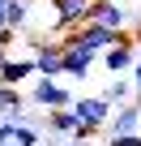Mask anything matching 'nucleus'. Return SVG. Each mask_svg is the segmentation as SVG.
<instances>
[{
    "instance_id": "14",
    "label": "nucleus",
    "mask_w": 141,
    "mask_h": 146,
    "mask_svg": "<svg viewBox=\"0 0 141 146\" xmlns=\"http://www.w3.org/2000/svg\"><path fill=\"white\" fill-rule=\"evenodd\" d=\"M107 146H141V133H120V137H107Z\"/></svg>"
},
{
    "instance_id": "4",
    "label": "nucleus",
    "mask_w": 141,
    "mask_h": 146,
    "mask_svg": "<svg viewBox=\"0 0 141 146\" xmlns=\"http://www.w3.org/2000/svg\"><path fill=\"white\" fill-rule=\"evenodd\" d=\"M98 60L107 64V73H128L132 60H137V43H132V35H124L120 43H111L107 52H98Z\"/></svg>"
},
{
    "instance_id": "8",
    "label": "nucleus",
    "mask_w": 141,
    "mask_h": 146,
    "mask_svg": "<svg viewBox=\"0 0 141 146\" xmlns=\"http://www.w3.org/2000/svg\"><path fill=\"white\" fill-rule=\"evenodd\" d=\"M30 78H34V60H13V56L0 60V86H22Z\"/></svg>"
},
{
    "instance_id": "17",
    "label": "nucleus",
    "mask_w": 141,
    "mask_h": 146,
    "mask_svg": "<svg viewBox=\"0 0 141 146\" xmlns=\"http://www.w3.org/2000/svg\"><path fill=\"white\" fill-rule=\"evenodd\" d=\"M132 90L141 95V52H137V60H132Z\"/></svg>"
},
{
    "instance_id": "6",
    "label": "nucleus",
    "mask_w": 141,
    "mask_h": 146,
    "mask_svg": "<svg viewBox=\"0 0 141 146\" xmlns=\"http://www.w3.org/2000/svg\"><path fill=\"white\" fill-rule=\"evenodd\" d=\"M86 22H94V26H107V30H124L128 13L120 9V0H94V5H90V17H86Z\"/></svg>"
},
{
    "instance_id": "9",
    "label": "nucleus",
    "mask_w": 141,
    "mask_h": 146,
    "mask_svg": "<svg viewBox=\"0 0 141 146\" xmlns=\"http://www.w3.org/2000/svg\"><path fill=\"white\" fill-rule=\"evenodd\" d=\"M0 116L17 125V116H22V95H17V86H0Z\"/></svg>"
},
{
    "instance_id": "1",
    "label": "nucleus",
    "mask_w": 141,
    "mask_h": 146,
    "mask_svg": "<svg viewBox=\"0 0 141 146\" xmlns=\"http://www.w3.org/2000/svg\"><path fill=\"white\" fill-rule=\"evenodd\" d=\"M73 116H77V129H90V133H103L107 120H111V103L103 95H73Z\"/></svg>"
},
{
    "instance_id": "18",
    "label": "nucleus",
    "mask_w": 141,
    "mask_h": 146,
    "mask_svg": "<svg viewBox=\"0 0 141 146\" xmlns=\"http://www.w3.org/2000/svg\"><path fill=\"white\" fill-rule=\"evenodd\" d=\"M132 43H137V47H141V26H137V30H132Z\"/></svg>"
},
{
    "instance_id": "3",
    "label": "nucleus",
    "mask_w": 141,
    "mask_h": 146,
    "mask_svg": "<svg viewBox=\"0 0 141 146\" xmlns=\"http://www.w3.org/2000/svg\"><path fill=\"white\" fill-rule=\"evenodd\" d=\"M30 103L34 108H68V103H73V90H68V86H60L56 78H39L34 86H30Z\"/></svg>"
},
{
    "instance_id": "7",
    "label": "nucleus",
    "mask_w": 141,
    "mask_h": 146,
    "mask_svg": "<svg viewBox=\"0 0 141 146\" xmlns=\"http://www.w3.org/2000/svg\"><path fill=\"white\" fill-rule=\"evenodd\" d=\"M90 5H94V0H51V13H56V22L68 30V26H81V22L90 17Z\"/></svg>"
},
{
    "instance_id": "5",
    "label": "nucleus",
    "mask_w": 141,
    "mask_h": 146,
    "mask_svg": "<svg viewBox=\"0 0 141 146\" xmlns=\"http://www.w3.org/2000/svg\"><path fill=\"white\" fill-rule=\"evenodd\" d=\"M60 47H64V73H73L77 82L86 78V73L94 69V60H98L90 47H81V43H73V39H60Z\"/></svg>"
},
{
    "instance_id": "11",
    "label": "nucleus",
    "mask_w": 141,
    "mask_h": 146,
    "mask_svg": "<svg viewBox=\"0 0 141 146\" xmlns=\"http://www.w3.org/2000/svg\"><path fill=\"white\" fill-rule=\"evenodd\" d=\"M132 95H137V90H132V82H124L120 73H115V82L103 90V99H107L111 108H120V103H132Z\"/></svg>"
},
{
    "instance_id": "15",
    "label": "nucleus",
    "mask_w": 141,
    "mask_h": 146,
    "mask_svg": "<svg viewBox=\"0 0 141 146\" xmlns=\"http://www.w3.org/2000/svg\"><path fill=\"white\" fill-rule=\"evenodd\" d=\"M9 47H13V30L5 26V30H0V60H5V56H9Z\"/></svg>"
},
{
    "instance_id": "2",
    "label": "nucleus",
    "mask_w": 141,
    "mask_h": 146,
    "mask_svg": "<svg viewBox=\"0 0 141 146\" xmlns=\"http://www.w3.org/2000/svg\"><path fill=\"white\" fill-rule=\"evenodd\" d=\"M30 60H34L39 78H60V73H64V47H60V39H39Z\"/></svg>"
},
{
    "instance_id": "10",
    "label": "nucleus",
    "mask_w": 141,
    "mask_h": 146,
    "mask_svg": "<svg viewBox=\"0 0 141 146\" xmlns=\"http://www.w3.org/2000/svg\"><path fill=\"white\" fill-rule=\"evenodd\" d=\"M47 125H51V133H60V137H68L77 129V116H73V108H51V116H47Z\"/></svg>"
},
{
    "instance_id": "13",
    "label": "nucleus",
    "mask_w": 141,
    "mask_h": 146,
    "mask_svg": "<svg viewBox=\"0 0 141 146\" xmlns=\"http://www.w3.org/2000/svg\"><path fill=\"white\" fill-rule=\"evenodd\" d=\"M13 142H17V146H39V133H34L30 125H17V129H13Z\"/></svg>"
},
{
    "instance_id": "16",
    "label": "nucleus",
    "mask_w": 141,
    "mask_h": 146,
    "mask_svg": "<svg viewBox=\"0 0 141 146\" xmlns=\"http://www.w3.org/2000/svg\"><path fill=\"white\" fill-rule=\"evenodd\" d=\"M13 129H17L13 120H0V146H9V142H13Z\"/></svg>"
},
{
    "instance_id": "12",
    "label": "nucleus",
    "mask_w": 141,
    "mask_h": 146,
    "mask_svg": "<svg viewBox=\"0 0 141 146\" xmlns=\"http://www.w3.org/2000/svg\"><path fill=\"white\" fill-rule=\"evenodd\" d=\"M26 9H30V0H9V5L0 9L5 26H9V30H22V26H26Z\"/></svg>"
}]
</instances>
